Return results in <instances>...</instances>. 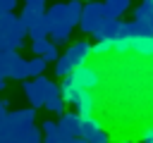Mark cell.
I'll use <instances>...</instances> for the list:
<instances>
[{
    "instance_id": "1",
    "label": "cell",
    "mask_w": 153,
    "mask_h": 143,
    "mask_svg": "<svg viewBox=\"0 0 153 143\" xmlns=\"http://www.w3.org/2000/svg\"><path fill=\"white\" fill-rule=\"evenodd\" d=\"M26 36H29V31L22 26V19L14 12L0 14V48L2 50H19L24 45Z\"/></svg>"
},
{
    "instance_id": "2",
    "label": "cell",
    "mask_w": 153,
    "mask_h": 143,
    "mask_svg": "<svg viewBox=\"0 0 153 143\" xmlns=\"http://www.w3.org/2000/svg\"><path fill=\"white\" fill-rule=\"evenodd\" d=\"M36 119V107H24V110H14V112H7L2 119H0V138L5 143H10L14 138V133L19 129H26L31 126Z\"/></svg>"
},
{
    "instance_id": "3",
    "label": "cell",
    "mask_w": 153,
    "mask_h": 143,
    "mask_svg": "<svg viewBox=\"0 0 153 143\" xmlns=\"http://www.w3.org/2000/svg\"><path fill=\"white\" fill-rule=\"evenodd\" d=\"M105 17H108V14H105V5H103V2H98V0L84 2V12H81V19H79V29L91 36V33L103 24Z\"/></svg>"
},
{
    "instance_id": "4",
    "label": "cell",
    "mask_w": 153,
    "mask_h": 143,
    "mask_svg": "<svg viewBox=\"0 0 153 143\" xmlns=\"http://www.w3.org/2000/svg\"><path fill=\"white\" fill-rule=\"evenodd\" d=\"M0 72L7 76V79H17V81H24L29 74H26V60L17 52V50H7L5 57H2V64H0Z\"/></svg>"
},
{
    "instance_id": "5",
    "label": "cell",
    "mask_w": 153,
    "mask_h": 143,
    "mask_svg": "<svg viewBox=\"0 0 153 143\" xmlns=\"http://www.w3.org/2000/svg\"><path fill=\"white\" fill-rule=\"evenodd\" d=\"M134 38H136V26H134V21H122L120 33H117L115 41H112V52H117V55L131 52V50H134Z\"/></svg>"
},
{
    "instance_id": "6",
    "label": "cell",
    "mask_w": 153,
    "mask_h": 143,
    "mask_svg": "<svg viewBox=\"0 0 153 143\" xmlns=\"http://www.w3.org/2000/svg\"><path fill=\"white\" fill-rule=\"evenodd\" d=\"M72 79H74V83L79 86V88H88V91H93L98 83H100V72L96 69V67H88V64H79V67H74V72H72Z\"/></svg>"
},
{
    "instance_id": "7",
    "label": "cell",
    "mask_w": 153,
    "mask_h": 143,
    "mask_svg": "<svg viewBox=\"0 0 153 143\" xmlns=\"http://www.w3.org/2000/svg\"><path fill=\"white\" fill-rule=\"evenodd\" d=\"M57 126L67 138L81 136V114L79 112H62L60 119H57Z\"/></svg>"
},
{
    "instance_id": "8",
    "label": "cell",
    "mask_w": 153,
    "mask_h": 143,
    "mask_svg": "<svg viewBox=\"0 0 153 143\" xmlns=\"http://www.w3.org/2000/svg\"><path fill=\"white\" fill-rule=\"evenodd\" d=\"M120 26H122V19L120 17H105L103 24L91 36H93V41H115V36L120 33Z\"/></svg>"
},
{
    "instance_id": "9",
    "label": "cell",
    "mask_w": 153,
    "mask_h": 143,
    "mask_svg": "<svg viewBox=\"0 0 153 143\" xmlns=\"http://www.w3.org/2000/svg\"><path fill=\"white\" fill-rule=\"evenodd\" d=\"M65 55L69 57V62H72L74 67L86 64V60L91 57V43H88V41H76V43H72V45L67 48Z\"/></svg>"
},
{
    "instance_id": "10",
    "label": "cell",
    "mask_w": 153,
    "mask_h": 143,
    "mask_svg": "<svg viewBox=\"0 0 153 143\" xmlns=\"http://www.w3.org/2000/svg\"><path fill=\"white\" fill-rule=\"evenodd\" d=\"M60 91H62V98H65V102H69V105H76V102H79V98H81V91H84V88H79V86L74 83L72 74H69V76H65V79L60 81Z\"/></svg>"
},
{
    "instance_id": "11",
    "label": "cell",
    "mask_w": 153,
    "mask_h": 143,
    "mask_svg": "<svg viewBox=\"0 0 153 143\" xmlns=\"http://www.w3.org/2000/svg\"><path fill=\"white\" fill-rule=\"evenodd\" d=\"M76 107V112L84 117V114H93L96 112V107H98V98L93 95V91H81V98H79V102L74 105Z\"/></svg>"
},
{
    "instance_id": "12",
    "label": "cell",
    "mask_w": 153,
    "mask_h": 143,
    "mask_svg": "<svg viewBox=\"0 0 153 143\" xmlns=\"http://www.w3.org/2000/svg\"><path fill=\"white\" fill-rule=\"evenodd\" d=\"M41 133H43V131L31 124V126H26V129H19L10 143H41Z\"/></svg>"
},
{
    "instance_id": "13",
    "label": "cell",
    "mask_w": 153,
    "mask_h": 143,
    "mask_svg": "<svg viewBox=\"0 0 153 143\" xmlns=\"http://www.w3.org/2000/svg\"><path fill=\"white\" fill-rule=\"evenodd\" d=\"M22 88H24V95L29 98V102H31V107H43V102H45V98H43V93L38 91V86L33 83V81H22Z\"/></svg>"
},
{
    "instance_id": "14",
    "label": "cell",
    "mask_w": 153,
    "mask_h": 143,
    "mask_svg": "<svg viewBox=\"0 0 153 143\" xmlns=\"http://www.w3.org/2000/svg\"><path fill=\"white\" fill-rule=\"evenodd\" d=\"M72 24L69 21H57L55 26H53V31H50V41L55 43V45H62V43H67L69 41V33H72Z\"/></svg>"
},
{
    "instance_id": "15",
    "label": "cell",
    "mask_w": 153,
    "mask_h": 143,
    "mask_svg": "<svg viewBox=\"0 0 153 143\" xmlns=\"http://www.w3.org/2000/svg\"><path fill=\"white\" fill-rule=\"evenodd\" d=\"M131 52H136L141 57H153V36H136Z\"/></svg>"
},
{
    "instance_id": "16",
    "label": "cell",
    "mask_w": 153,
    "mask_h": 143,
    "mask_svg": "<svg viewBox=\"0 0 153 143\" xmlns=\"http://www.w3.org/2000/svg\"><path fill=\"white\" fill-rule=\"evenodd\" d=\"M41 17H43V12L41 10H36V7H31V5H24V10H22V14H19V19H22V26L29 31L36 21H41Z\"/></svg>"
},
{
    "instance_id": "17",
    "label": "cell",
    "mask_w": 153,
    "mask_h": 143,
    "mask_svg": "<svg viewBox=\"0 0 153 143\" xmlns=\"http://www.w3.org/2000/svg\"><path fill=\"white\" fill-rule=\"evenodd\" d=\"M129 2H131V0H103L105 14H108V17H122V14L129 10Z\"/></svg>"
},
{
    "instance_id": "18",
    "label": "cell",
    "mask_w": 153,
    "mask_h": 143,
    "mask_svg": "<svg viewBox=\"0 0 153 143\" xmlns=\"http://www.w3.org/2000/svg\"><path fill=\"white\" fill-rule=\"evenodd\" d=\"M43 107H45L48 112H53V114H62V112H65V98H62V91L48 95L45 102H43Z\"/></svg>"
},
{
    "instance_id": "19",
    "label": "cell",
    "mask_w": 153,
    "mask_h": 143,
    "mask_svg": "<svg viewBox=\"0 0 153 143\" xmlns=\"http://www.w3.org/2000/svg\"><path fill=\"white\" fill-rule=\"evenodd\" d=\"M98 129H103V126H100V122H98L93 114H84V117H81V136H84V138H91Z\"/></svg>"
},
{
    "instance_id": "20",
    "label": "cell",
    "mask_w": 153,
    "mask_h": 143,
    "mask_svg": "<svg viewBox=\"0 0 153 143\" xmlns=\"http://www.w3.org/2000/svg\"><path fill=\"white\" fill-rule=\"evenodd\" d=\"M134 19L136 21H146L148 24V29H151V33H153V5H139L136 10H134Z\"/></svg>"
},
{
    "instance_id": "21",
    "label": "cell",
    "mask_w": 153,
    "mask_h": 143,
    "mask_svg": "<svg viewBox=\"0 0 153 143\" xmlns=\"http://www.w3.org/2000/svg\"><path fill=\"white\" fill-rule=\"evenodd\" d=\"M81 12H84V2L81 0H69L67 2V17H69V24L72 26H79Z\"/></svg>"
},
{
    "instance_id": "22",
    "label": "cell",
    "mask_w": 153,
    "mask_h": 143,
    "mask_svg": "<svg viewBox=\"0 0 153 143\" xmlns=\"http://www.w3.org/2000/svg\"><path fill=\"white\" fill-rule=\"evenodd\" d=\"M45 67H48V62H45L41 55H36L33 60H26V74H29V76H41V74L45 72Z\"/></svg>"
},
{
    "instance_id": "23",
    "label": "cell",
    "mask_w": 153,
    "mask_h": 143,
    "mask_svg": "<svg viewBox=\"0 0 153 143\" xmlns=\"http://www.w3.org/2000/svg\"><path fill=\"white\" fill-rule=\"evenodd\" d=\"M72 72H74V64L69 62V57H67V55H60V57L55 60V76L65 79V76H69Z\"/></svg>"
},
{
    "instance_id": "24",
    "label": "cell",
    "mask_w": 153,
    "mask_h": 143,
    "mask_svg": "<svg viewBox=\"0 0 153 143\" xmlns=\"http://www.w3.org/2000/svg\"><path fill=\"white\" fill-rule=\"evenodd\" d=\"M50 36V29H48V24L43 21V17H41V21H36L31 29H29V38L33 41V38H48Z\"/></svg>"
},
{
    "instance_id": "25",
    "label": "cell",
    "mask_w": 153,
    "mask_h": 143,
    "mask_svg": "<svg viewBox=\"0 0 153 143\" xmlns=\"http://www.w3.org/2000/svg\"><path fill=\"white\" fill-rule=\"evenodd\" d=\"M50 45H53V41H48V38H33V41H31V50H33V55H41V57L50 50Z\"/></svg>"
},
{
    "instance_id": "26",
    "label": "cell",
    "mask_w": 153,
    "mask_h": 143,
    "mask_svg": "<svg viewBox=\"0 0 153 143\" xmlns=\"http://www.w3.org/2000/svg\"><path fill=\"white\" fill-rule=\"evenodd\" d=\"M108 52H112V41H96L91 45V55H96V57L108 55Z\"/></svg>"
},
{
    "instance_id": "27",
    "label": "cell",
    "mask_w": 153,
    "mask_h": 143,
    "mask_svg": "<svg viewBox=\"0 0 153 143\" xmlns=\"http://www.w3.org/2000/svg\"><path fill=\"white\" fill-rule=\"evenodd\" d=\"M41 131H43V136H45V138H50V136L60 133V126H57V122H53V119H45V122L41 124Z\"/></svg>"
},
{
    "instance_id": "28",
    "label": "cell",
    "mask_w": 153,
    "mask_h": 143,
    "mask_svg": "<svg viewBox=\"0 0 153 143\" xmlns=\"http://www.w3.org/2000/svg\"><path fill=\"white\" fill-rule=\"evenodd\" d=\"M86 141H88V143H110V133L103 131V129H98V131H96L91 138H86Z\"/></svg>"
},
{
    "instance_id": "29",
    "label": "cell",
    "mask_w": 153,
    "mask_h": 143,
    "mask_svg": "<svg viewBox=\"0 0 153 143\" xmlns=\"http://www.w3.org/2000/svg\"><path fill=\"white\" fill-rule=\"evenodd\" d=\"M139 141H141V143H153V126H146V129L141 131Z\"/></svg>"
},
{
    "instance_id": "30",
    "label": "cell",
    "mask_w": 153,
    "mask_h": 143,
    "mask_svg": "<svg viewBox=\"0 0 153 143\" xmlns=\"http://www.w3.org/2000/svg\"><path fill=\"white\" fill-rule=\"evenodd\" d=\"M17 7V0H0V14L2 12H14Z\"/></svg>"
},
{
    "instance_id": "31",
    "label": "cell",
    "mask_w": 153,
    "mask_h": 143,
    "mask_svg": "<svg viewBox=\"0 0 153 143\" xmlns=\"http://www.w3.org/2000/svg\"><path fill=\"white\" fill-rule=\"evenodd\" d=\"M57 57H60V55H57V45L53 43V45H50V50H48V52L43 55V60H45V62H55Z\"/></svg>"
},
{
    "instance_id": "32",
    "label": "cell",
    "mask_w": 153,
    "mask_h": 143,
    "mask_svg": "<svg viewBox=\"0 0 153 143\" xmlns=\"http://www.w3.org/2000/svg\"><path fill=\"white\" fill-rule=\"evenodd\" d=\"M26 5H31V7H36V10H41V12H45V0H24Z\"/></svg>"
},
{
    "instance_id": "33",
    "label": "cell",
    "mask_w": 153,
    "mask_h": 143,
    "mask_svg": "<svg viewBox=\"0 0 153 143\" xmlns=\"http://www.w3.org/2000/svg\"><path fill=\"white\" fill-rule=\"evenodd\" d=\"M65 143H88V141H86L84 136H74V138H67Z\"/></svg>"
},
{
    "instance_id": "34",
    "label": "cell",
    "mask_w": 153,
    "mask_h": 143,
    "mask_svg": "<svg viewBox=\"0 0 153 143\" xmlns=\"http://www.w3.org/2000/svg\"><path fill=\"white\" fill-rule=\"evenodd\" d=\"M5 114H7V102H5L2 98H0V119H2Z\"/></svg>"
},
{
    "instance_id": "35",
    "label": "cell",
    "mask_w": 153,
    "mask_h": 143,
    "mask_svg": "<svg viewBox=\"0 0 153 143\" xmlns=\"http://www.w3.org/2000/svg\"><path fill=\"white\" fill-rule=\"evenodd\" d=\"M5 86H7V76H5V74H0V91H2Z\"/></svg>"
},
{
    "instance_id": "36",
    "label": "cell",
    "mask_w": 153,
    "mask_h": 143,
    "mask_svg": "<svg viewBox=\"0 0 153 143\" xmlns=\"http://www.w3.org/2000/svg\"><path fill=\"white\" fill-rule=\"evenodd\" d=\"M141 2H143V5H153V0H141Z\"/></svg>"
},
{
    "instance_id": "37",
    "label": "cell",
    "mask_w": 153,
    "mask_h": 143,
    "mask_svg": "<svg viewBox=\"0 0 153 143\" xmlns=\"http://www.w3.org/2000/svg\"><path fill=\"white\" fill-rule=\"evenodd\" d=\"M122 143H134V141H122Z\"/></svg>"
},
{
    "instance_id": "38",
    "label": "cell",
    "mask_w": 153,
    "mask_h": 143,
    "mask_svg": "<svg viewBox=\"0 0 153 143\" xmlns=\"http://www.w3.org/2000/svg\"><path fill=\"white\" fill-rule=\"evenodd\" d=\"M81 2H91V0H81Z\"/></svg>"
}]
</instances>
